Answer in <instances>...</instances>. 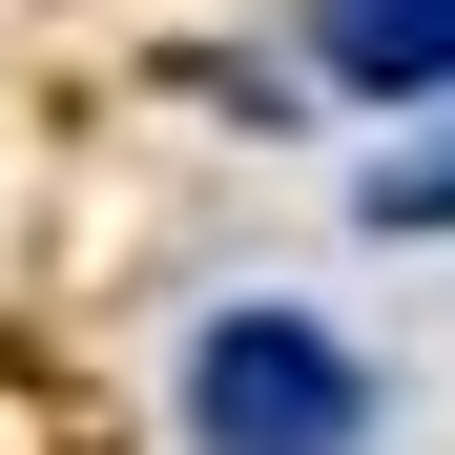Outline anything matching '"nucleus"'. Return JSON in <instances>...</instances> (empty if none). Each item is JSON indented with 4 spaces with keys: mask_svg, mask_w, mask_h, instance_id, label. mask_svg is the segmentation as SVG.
<instances>
[{
    "mask_svg": "<svg viewBox=\"0 0 455 455\" xmlns=\"http://www.w3.org/2000/svg\"><path fill=\"white\" fill-rule=\"evenodd\" d=\"M187 455H372V352L311 331L290 290L187 331Z\"/></svg>",
    "mask_w": 455,
    "mask_h": 455,
    "instance_id": "nucleus-1",
    "label": "nucleus"
},
{
    "mask_svg": "<svg viewBox=\"0 0 455 455\" xmlns=\"http://www.w3.org/2000/svg\"><path fill=\"white\" fill-rule=\"evenodd\" d=\"M311 62L352 104H455V0H311Z\"/></svg>",
    "mask_w": 455,
    "mask_h": 455,
    "instance_id": "nucleus-2",
    "label": "nucleus"
},
{
    "mask_svg": "<svg viewBox=\"0 0 455 455\" xmlns=\"http://www.w3.org/2000/svg\"><path fill=\"white\" fill-rule=\"evenodd\" d=\"M455 124V104H435ZM372 228H455V145H394V166H372Z\"/></svg>",
    "mask_w": 455,
    "mask_h": 455,
    "instance_id": "nucleus-3",
    "label": "nucleus"
}]
</instances>
